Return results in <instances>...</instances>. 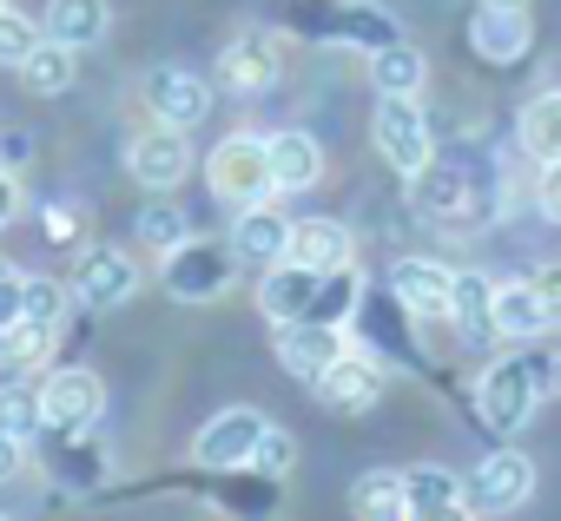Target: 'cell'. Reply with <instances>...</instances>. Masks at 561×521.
<instances>
[{
  "instance_id": "24",
  "label": "cell",
  "mask_w": 561,
  "mask_h": 521,
  "mask_svg": "<svg viewBox=\"0 0 561 521\" xmlns=\"http://www.w3.org/2000/svg\"><path fill=\"white\" fill-rule=\"evenodd\" d=\"M41 27H47L54 40H67V47H93V40H106L113 8H106V0H47Z\"/></svg>"
},
{
  "instance_id": "17",
  "label": "cell",
  "mask_w": 561,
  "mask_h": 521,
  "mask_svg": "<svg viewBox=\"0 0 561 521\" xmlns=\"http://www.w3.org/2000/svg\"><path fill=\"white\" fill-rule=\"evenodd\" d=\"M318 278H324V271L298 265V257H277V265L264 271V285H257V311H264L271 324L311 317V304H318Z\"/></svg>"
},
{
  "instance_id": "38",
  "label": "cell",
  "mask_w": 561,
  "mask_h": 521,
  "mask_svg": "<svg viewBox=\"0 0 561 521\" xmlns=\"http://www.w3.org/2000/svg\"><path fill=\"white\" fill-rule=\"evenodd\" d=\"M21 317H27V278H21V271H8V278H0V331L21 324Z\"/></svg>"
},
{
  "instance_id": "46",
  "label": "cell",
  "mask_w": 561,
  "mask_h": 521,
  "mask_svg": "<svg viewBox=\"0 0 561 521\" xmlns=\"http://www.w3.org/2000/svg\"><path fill=\"white\" fill-rule=\"evenodd\" d=\"M0 8H8V0H0Z\"/></svg>"
},
{
  "instance_id": "25",
  "label": "cell",
  "mask_w": 561,
  "mask_h": 521,
  "mask_svg": "<svg viewBox=\"0 0 561 521\" xmlns=\"http://www.w3.org/2000/svg\"><path fill=\"white\" fill-rule=\"evenodd\" d=\"M291 257L311 271H337V265H351V231L337 218H298L291 224Z\"/></svg>"
},
{
  "instance_id": "39",
  "label": "cell",
  "mask_w": 561,
  "mask_h": 521,
  "mask_svg": "<svg viewBox=\"0 0 561 521\" xmlns=\"http://www.w3.org/2000/svg\"><path fill=\"white\" fill-rule=\"evenodd\" d=\"M535 205H541V218H548V224H561V159H548V165H541Z\"/></svg>"
},
{
  "instance_id": "15",
  "label": "cell",
  "mask_w": 561,
  "mask_h": 521,
  "mask_svg": "<svg viewBox=\"0 0 561 521\" xmlns=\"http://www.w3.org/2000/svg\"><path fill=\"white\" fill-rule=\"evenodd\" d=\"M449 291H456V271L436 265V257H397V265H390V298H397L416 324L449 317Z\"/></svg>"
},
{
  "instance_id": "18",
  "label": "cell",
  "mask_w": 561,
  "mask_h": 521,
  "mask_svg": "<svg viewBox=\"0 0 561 521\" xmlns=\"http://www.w3.org/2000/svg\"><path fill=\"white\" fill-rule=\"evenodd\" d=\"M231 244H238L244 265L271 271L277 257H291V218H285V211H271V198H264V205H244L238 224H231Z\"/></svg>"
},
{
  "instance_id": "9",
  "label": "cell",
  "mask_w": 561,
  "mask_h": 521,
  "mask_svg": "<svg viewBox=\"0 0 561 521\" xmlns=\"http://www.w3.org/2000/svg\"><path fill=\"white\" fill-rule=\"evenodd\" d=\"M139 106L159 119V126H198L205 113H211V86L192 73V67H179V60H159L146 80H139Z\"/></svg>"
},
{
  "instance_id": "31",
  "label": "cell",
  "mask_w": 561,
  "mask_h": 521,
  "mask_svg": "<svg viewBox=\"0 0 561 521\" xmlns=\"http://www.w3.org/2000/svg\"><path fill=\"white\" fill-rule=\"evenodd\" d=\"M357 311H364V278H357V265L324 271V278H318V304H311V317H324V324H351Z\"/></svg>"
},
{
  "instance_id": "35",
  "label": "cell",
  "mask_w": 561,
  "mask_h": 521,
  "mask_svg": "<svg viewBox=\"0 0 561 521\" xmlns=\"http://www.w3.org/2000/svg\"><path fill=\"white\" fill-rule=\"evenodd\" d=\"M41 40H47V27H34V21L14 14V8H0V67H21Z\"/></svg>"
},
{
  "instance_id": "36",
  "label": "cell",
  "mask_w": 561,
  "mask_h": 521,
  "mask_svg": "<svg viewBox=\"0 0 561 521\" xmlns=\"http://www.w3.org/2000/svg\"><path fill=\"white\" fill-rule=\"evenodd\" d=\"M291 462H298V442H291L285 429H264V436H257V455H251V468H257L264 482H285V475H291Z\"/></svg>"
},
{
  "instance_id": "26",
  "label": "cell",
  "mask_w": 561,
  "mask_h": 521,
  "mask_svg": "<svg viewBox=\"0 0 561 521\" xmlns=\"http://www.w3.org/2000/svg\"><path fill=\"white\" fill-rule=\"evenodd\" d=\"M423 80H430L423 47L390 40V47H377V54H370V86H377V93H403V100H416V93H423Z\"/></svg>"
},
{
  "instance_id": "16",
  "label": "cell",
  "mask_w": 561,
  "mask_h": 521,
  "mask_svg": "<svg viewBox=\"0 0 561 521\" xmlns=\"http://www.w3.org/2000/svg\"><path fill=\"white\" fill-rule=\"evenodd\" d=\"M133 291H139L133 251H119V244H93V251L80 257V271H73V298H80V304L113 311V304H126Z\"/></svg>"
},
{
  "instance_id": "2",
  "label": "cell",
  "mask_w": 561,
  "mask_h": 521,
  "mask_svg": "<svg viewBox=\"0 0 561 521\" xmlns=\"http://www.w3.org/2000/svg\"><path fill=\"white\" fill-rule=\"evenodd\" d=\"M476 403H482V422H489L495 436L528 429V416L548 403L541 350H535V357H502V363H489V370H482V383H476Z\"/></svg>"
},
{
  "instance_id": "7",
  "label": "cell",
  "mask_w": 561,
  "mask_h": 521,
  "mask_svg": "<svg viewBox=\"0 0 561 521\" xmlns=\"http://www.w3.org/2000/svg\"><path fill=\"white\" fill-rule=\"evenodd\" d=\"M41 403H47V436H87L106 416V383L87 363H67L41 383Z\"/></svg>"
},
{
  "instance_id": "45",
  "label": "cell",
  "mask_w": 561,
  "mask_h": 521,
  "mask_svg": "<svg viewBox=\"0 0 561 521\" xmlns=\"http://www.w3.org/2000/svg\"><path fill=\"white\" fill-rule=\"evenodd\" d=\"M0 278H8V257H0Z\"/></svg>"
},
{
  "instance_id": "37",
  "label": "cell",
  "mask_w": 561,
  "mask_h": 521,
  "mask_svg": "<svg viewBox=\"0 0 561 521\" xmlns=\"http://www.w3.org/2000/svg\"><path fill=\"white\" fill-rule=\"evenodd\" d=\"M27 317L60 331V317H67V285H54V278H27Z\"/></svg>"
},
{
  "instance_id": "12",
  "label": "cell",
  "mask_w": 561,
  "mask_h": 521,
  "mask_svg": "<svg viewBox=\"0 0 561 521\" xmlns=\"http://www.w3.org/2000/svg\"><path fill=\"white\" fill-rule=\"evenodd\" d=\"M126 172L146 185V192H172V185H185L192 178V139H185V126H146L133 146H126Z\"/></svg>"
},
{
  "instance_id": "19",
  "label": "cell",
  "mask_w": 561,
  "mask_h": 521,
  "mask_svg": "<svg viewBox=\"0 0 561 521\" xmlns=\"http://www.w3.org/2000/svg\"><path fill=\"white\" fill-rule=\"evenodd\" d=\"M264 146H271V178H277V192H311V185L324 178V146H318L305 126L264 132Z\"/></svg>"
},
{
  "instance_id": "23",
  "label": "cell",
  "mask_w": 561,
  "mask_h": 521,
  "mask_svg": "<svg viewBox=\"0 0 561 521\" xmlns=\"http://www.w3.org/2000/svg\"><path fill=\"white\" fill-rule=\"evenodd\" d=\"M403 488H410V514H469V495H462V475L443 468V462H416L403 468Z\"/></svg>"
},
{
  "instance_id": "29",
  "label": "cell",
  "mask_w": 561,
  "mask_h": 521,
  "mask_svg": "<svg viewBox=\"0 0 561 521\" xmlns=\"http://www.w3.org/2000/svg\"><path fill=\"white\" fill-rule=\"evenodd\" d=\"M515 139H522V152H528L535 165L561 159V93H535V100L522 106V119H515Z\"/></svg>"
},
{
  "instance_id": "34",
  "label": "cell",
  "mask_w": 561,
  "mask_h": 521,
  "mask_svg": "<svg viewBox=\"0 0 561 521\" xmlns=\"http://www.w3.org/2000/svg\"><path fill=\"white\" fill-rule=\"evenodd\" d=\"M185 238H192V231H185V211H179V205H165V198H159V205H146V211H139V244L172 251V244H185Z\"/></svg>"
},
{
  "instance_id": "41",
  "label": "cell",
  "mask_w": 561,
  "mask_h": 521,
  "mask_svg": "<svg viewBox=\"0 0 561 521\" xmlns=\"http://www.w3.org/2000/svg\"><path fill=\"white\" fill-rule=\"evenodd\" d=\"M14 218H21V192H14V172L0 165V231H8Z\"/></svg>"
},
{
  "instance_id": "32",
  "label": "cell",
  "mask_w": 561,
  "mask_h": 521,
  "mask_svg": "<svg viewBox=\"0 0 561 521\" xmlns=\"http://www.w3.org/2000/svg\"><path fill=\"white\" fill-rule=\"evenodd\" d=\"M67 449L54 455V475H60V488H100L106 482V449L93 442V429L87 436H60Z\"/></svg>"
},
{
  "instance_id": "3",
  "label": "cell",
  "mask_w": 561,
  "mask_h": 521,
  "mask_svg": "<svg viewBox=\"0 0 561 521\" xmlns=\"http://www.w3.org/2000/svg\"><path fill=\"white\" fill-rule=\"evenodd\" d=\"M205 185H211L225 205H238V211H244V205H264V198L277 192L264 132H231V139H218L211 159H205Z\"/></svg>"
},
{
  "instance_id": "27",
  "label": "cell",
  "mask_w": 561,
  "mask_h": 521,
  "mask_svg": "<svg viewBox=\"0 0 561 521\" xmlns=\"http://www.w3.org/2000/svg\"><path fill=\"white\" fill-rule=\"evenodd\" d=\"M73 54H80V47H67V40H54V34H47V40H41V47H34L14 73H21V86H27V93L60 100V93L73 86Z\"/></svg>"
},
{
  "instance_id": "1",
  "label": "cell",
  "mask_w": 561,
  "mask_h": 521,
  "mask_svg": "<svg viewBox=\"0 0 561 521\" xmlns=\"http://www.w3.org/2000/svg\"><path fill=\"white\" fill-rule=\"evenodd\" d=\"M410 211L436 231H482L495 218V192H482L462 165L430 159V165L410 172Z\"/></svg>"
},
{
  "instance_id": "22",
  "label": "cell",
  "mask_w": 561,
  "mask_h": 521,
  "mask_svg": "<svg viewBox=\"0 0 561 521\" xmlns=\"http://www.w3.org/2000/svg\"><path fill=\"white\" fill-rule=\"evenodd\" d=\"M554 324V304H548V291L535 285V278H522V285H495V331L502 337H541Z\"/></svg>"
},
{
  "instance_id": "14",
  "label": "cell",
  "mask_w": 561,
  "mask_h": 521,
  "mask_svg": "<svg viewBox=\"0 0 561 521\" xmlns=\"http://www.w3.org/2000/svg\"><path fill=\"white\" fill-rule=\"evenodd\" d=\"M311 390L324 396V409H337V416H364V409H377V403H383L390 370H383L377 357H364V350H344V357L311 383Z\"/></svg>"
},
{
  "instance_id": "21",
  "label": "cell",
  "mask_w": 561,
  "mask_h": 521,
  "mask_svg": "<svg viewBox=\"0 0 561 521\" xmlns=\"http://www.w3.org/2000/svg\"><path fill=\"white\" fill-rule=\"evenodd\" d=\"M469 47L489 60V67H515L528 54V14H508V8H476L469 21Z\"/></svg>"
},
{
  "instance_id": "43",
  "label": "cell",
  "mask_w": 561,
  "mask_h": 521,
  "mask_svg": "<svg viewBox=\"0 0 561 521\" xmlns=\"http://www.w3.org/2000/svg\"><path fill=\"white\" fill-rule=\"evenodd\" d=\"M21 159H27V139H21V132H0V165H8V172H14Z\"/></svg>"
},
{
  "instance_id": "33",
  "label": "cell",
  "mask_w": 561,
  "mask_h": 521,
  "mask_svg": "<svg viewBox=\"0 0 561 521\" xmlns=\"http://www.w3.org/2000/svg\"><path fill=\"white\" fill-rule=\"evenodd\" d=\"M0 429H14L21 442L47 436V403H41V390H27V383H8V390H0Z\"/></svg>"
},
{
  "instance_id": "20",
  "label": "cell",
  "mask_w": 561,
  "mask_h": 521,
  "mask_svg": "<svg viewBox=\"0 0 561 521\" xmlns=\"http://www.w3.org/2000/svg\"><path fill=\"white\" fill-rule=\"evenodd\" d=\"M449 324L462 331V344H469V350L495 344V337H502V331H495V278H482V271H456V291H449Z\"/></svg>"
},
{
  "instance_id": "30",
  "label": "cell",
  "mask_w": 561,
  "mask_h": 521,
  "mask_svg": "<svg viewBox=\"0 0 561 521\" xmlns=\"http://www.w3.org/2000/svg\"><path fill=\"white\" fill-rule=\"evenodd\" d=\"M54 344H60V331H54V324L21 317V324L0 331V363L21 370V377H34V370H47V363H54Z\"/></svg>"
},
{
  "instance_id": "13",
  "label": "cell",
  "mask_w": 561,
  "mask_h": 521,
  "mask_svg": "<svg viewBox=\"0 0 561 521\" xmlns=\"http://www.w3.org/2000/svg\"><path fill=\"white\" fill-rule=\"evenodd\" d=\"M271 422L257 416V409H218L198 436H192V462L198 468H251V455H257V436H264Z\"/></svg>"
},
{
  "instance_id": "6",
  "label": "cell",
  "mask_w": 561,
  "mask_h": 521,
  "mask_svg": "<svg viewBox=\"0 0 561 521\" xmlns=\"http://www.w3.org/2000/svg\"><path fill=\"white\" fill-rule=\"evenodd\" d=\"M370 139H377L383 165H397L403 178H410L416 165H430V159H436V139H430V119H423V106H416V100H403V93H377Z\"/></svg>"
},
{
  "instance_id": "10",
  "label": "cell",
  "mask_w": 561,
  "mask_h": 521,
  "mask_svg": "<svg viewBox=\"0 0 561 521\" xmlns=\"http://www.w3.org/2000/svg\"><path fill=\"white\" fill-rule=\"evenodd\" d=\"M277 73H285V40H277L271 27H251V34H238V40L218 54V86L238 93V100L271 93Z\"/></svg>"
},
{
  "instance_id": "40",
  "label": "cell",
  "mask_w": 561,
  "mask_h": 521,
  "mask_svg": "<svg viewBox=\"0 0 561 521\" xmlns=\"http://www.w3.org/2000/svg\"><path fill=\"white\" fill-rule=\"evenodd\" d=\"M21 468H27V442H21L14 429H0V488H8Z\"/></svg>"
},
{
  "instance_id": "42",
  "label": "cell",
  "mask_w": 561,
  "mask_h": 521,
  "mask_svg": "<svg viewBox=\"0 0 561 521\" xmlns=\"http://www.w3.org/2000/svg\"><path fill=\"white\" fill-rule=\"evenodd\" d=\"M541 383H548V396L561 403V350H541Z\"/></svg>"
},
{
  "instance_id": "4",
  "label": "cell",
  "mask_w": 561,
  "mask_h": 521,
  "mask_svg": "<svg viewBox=\"0 0 561 521\" xmlns=\"http://www.w3.org/2000/svg\"><path fill=\"white\" fill-rule=\"evenodd\" d=\"M291 21L311 40H344V47H364V54L403 40V21L383 14V8H370V0H311V8H298Z\"/></svg>"
},
{
  "instance_id": "44",
  "label": "cell",
  "mask_w": 561,
  "mask_h": 521,
  "mask_svg": "<svg viewBox=\"0 0 561 521\" xmlns=\"http://www.w3.org/2000/svg\"><path fill=\"white\" fill-rule=\"evenodd\" d=\"M476 8H508V14H528L535 0H476Z\"/></svg>"
},
{
  "instance_id": "5",
  "label": "cell",
  "mask_w": 561,
  "mask_h": 521,
  "mask_svg": "<svg viewBox=\"0 0 561 521\" xmlns=\"http://www.w3.org/2000/svg\"><path fill=\"white\" fill-rule=\"evenodd\" d=\"M238 244L225 238V244H205V238H185V244H172L165 251V291L179 298V304H211V298H225V285L238 278Z\"/></svg>"
},
{
  "instance_id": "11",
  "label": "cell",
  "mask_w": 561,
  "mask_h": 521,
  "mask_svg": "<svg viewBox=\"0 0 561 521\" xmlns=\"http://www.w3.org/2000/svg\"><path fill=\"white\" fill-rule=\"evenodd\" d=\"M344 324H324V317H291L277 324V370L298 377V383H318L337 357H344Z\"/></svg>"
},
{
  "instance_id": "8",
  "label": "cell",
  "mask_w": 561,
  "mask_h": 521,
  "mask_svg": "<svg viewBox=\"0 0 561 521\" xmlns=\"http://www.w3.org/2000/svg\"><path fill=\"white\" fill-rule=\"evenodd\" d=\"M462 495H469V514H508L535 495V462L522 449H495L462 475Z\"/></svg>"
},
{
  "instance_id": "28",
  "label": "cell",
  "mask_w": 561,
  "mask_h": 521,
  "mask_svg": "<svg viewBox=\"0 0 561 521\" xmlns=\"http://www.w3.org/2000/svg\"><path fill=\"white\" fill-rule=\"evenodd\" d=\"M351 514H364V521H397V514H410L403 475H397V468H364V475L351 482Z\"/></svg>"
}]
</instances>
